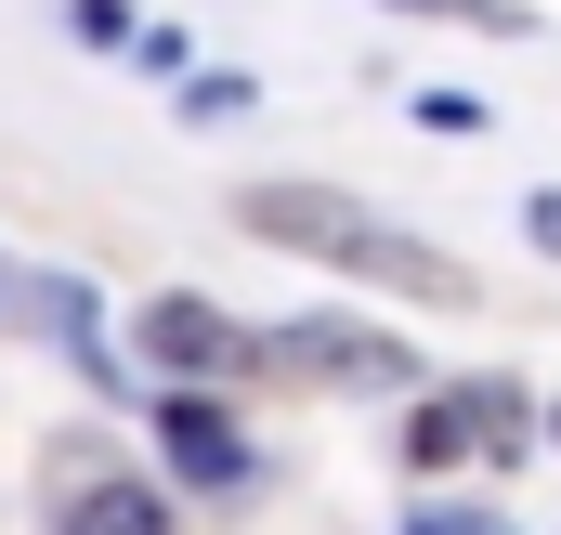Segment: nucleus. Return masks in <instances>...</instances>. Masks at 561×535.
<instances>
[{"label": "nucleus", "mask_w": 561, "mask_h": 535, "mask_svg": "<svg viewBox=\"0 0 561 535\" xmlns=\"http://www.w3.org/2000/svg\"><path fill=\"white\" fill-rule=\"evenodd\" d=\"M262 366H287V379H327V392H419V353L392 340V327H353V314H287L275 340H262Z\"/></svg>", "instance_id": "f257e3e1"}, {"label": "nucleus", "mask_w": 561, "mask_h": 535, "mask_svg": "<svg viewBox=\"0 0 561 535\" xmlns=\"http://www.w3.org/2000/svg\"><path fill=\"white\" fill-rule=\"evenodd\" d=\"M236 223H249L262 249L327 262V274H353V249H366V209H353V196H327V183H249V196H236Z\"/></svg>", "instance_id": "f03ea898"}, {"label": "nucleus", "mask_w": 561, "mask_h": 535, "mask_svg": "<svg viewBox=\"0 0 561 535\" xmlns=\"http://www.w3.org/2000/svg\"><path fill=\"white\" fill-rule=\"evenodd\" d=\"M510 444H523V405H510V379L431 392L419 418H405V457H419V470H444V457H510Z\"/></svg>", "instance_id": "7ed1b4c3"}, {"label": "nucleus", "mask_w": 561, "mask_h": 535, "mask_svg": "<svg viewBox=\"0 0 561 535\" xmlns=\"http://www.w3.org/2000/svg\"><path fill=\"white\" fill-rule=\"evenodd\" d=\"M144 353H157L170 379H249V366H262V340H249L236 314L183 300V287H170V300H144Z\"/></svg>", "instance_id": "20e7f679"}, {"label": "nucleus", "mask_w": 561, "mask_h": 535, "mask_svg": "<svg viewBox=\"0 0 561 535\" xmlns=\"http://www.w3.org/2000/svg\"><path fill=\"white\" fill-rule=\"evenodd\" d=\"M157 444H170L183 483H249V444H236V418L209 392H157Z\"/></svg>", "instance_id": "39448f33"}, {"label": "nucleus", "mask_w": 561, "mask_h": 535, "mask_svg": "<svg viewBox=\"0 0 561 535\" xmlns=\"http://www.w3.org/2000/svg\"><path fill=\"white\" fill-rule=\"evenodd\" d=\"M53 535H170V510H157L144 483H92V497H66Z\"/></svg>", "instance_id": "423d86ee"}, {"label": "nucleus", "mask_w": 561, "mask_h": 535, "mask_svg": "<svg viewBox=\"0 0 561 535\" xmlns=\"http://www.w3.org/2000/svg\"><path fill=\"white\" fill-rule=\"evenodd\" d=\"M392 13H457V26H496V39H523V26H536L523 0H392Z\"/></svg>", "instance_id": "0eeeda50"}, {"label": "nucleus", "mask_w": 561, "mask_h": 535, "mask_svg": "<svg viewBox=\"0 0 561 535\" xmlns=\"http://www.w3.org/2000/svg\"><path fill=\"white\" fill-rule=\"evenodd\" d=\"M236 105H249V79H236V66H196V92H183V118H236Z\"/></svg>", "instance_id": "6e6552de"}, {"label": "nucleus", "mask_w": 561, "mask_h": 535, "mask_svg": "<svg viewBox=\"0 0 561 535\" xmlns=\"http://www.w3.org/2000/svg\"><path fill=\"white\" fill-rule=\"evenodd\" d=\"M405 535H510V523H496V510H444V497H431V510H419Z\"/></svg>", "instance_id": "1a4fd4ad"}, {"label": "nucleus", "mask_w": 561, "mask_h": 535, "mask_svg": "<svg viewBox=\"0 0 561 535\" xmlns=\"http://www.w3.org/2000/svg\"><path fill=\"white\" fill-rule=\"evenodd\" d=\"M523 236H536V249L561 262V183H536V196H523Z\"/></svg>", "instance_id": "9d476101"}, {"label": "nucleus", "mask_w": 561, "mask_h": 535, "mask_svg": "<svg viewBox=\"0 0 561 535\" xmlns=\"http://www.w3.org/2000/svg\"><path fill=\"white\" fill-rule=\"evenodd\" d=\"M549 444H561V405H549Z\"/></svg>", "instance_id": "9b49d317"}, {"label": "nucleus", "mask_w": 561, "mask_h": 535, "mask_svg": "<svg viewBox=\"0 0 561 535\" xmlns=\"http://www.w3.org/2000/svg\"><path fill=\"white\" fill-rule=\"evenodd\" d=\"M0 300H13V274H0Z\"/></svg>", "instance_id": "f8f14e48"}]
</instances>
